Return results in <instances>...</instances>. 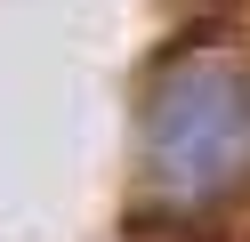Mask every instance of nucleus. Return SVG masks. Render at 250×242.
Instances as JSON below:
<instances>
[{"instance_id": "f257e3e1", "label": "nucleus", "mask_w": 250, "mask_h": 242, "mask_svg": "<svg viewBox=\"0 0 250 242\" xmlns=\"http://www.w3.org/2000/svg\"><path fill=\"white\" fill-rule=\"evenodd\" d=\"M242 194H250V57L234 41H178L137 97V202L162 226H194Z\"/></svg>"}]
</instances>
